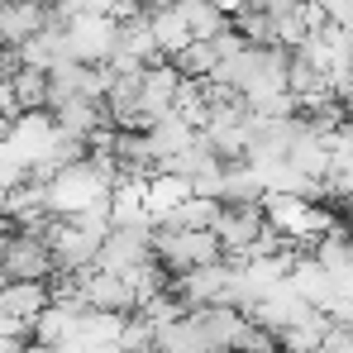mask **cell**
Masks as SVG:
<instances>
[{"label": "cell", "mask_w": 353, "mask_h": 353, "mask_svg": "<svg viewBox=\"0 0 353 353\" xmlns=\"http://www.w3.org/2000/svg\"><path fill=\"white\" fill-rule=\"evenodd\" d=\"M153 253L158 263L168 268V277H181V272H196L205 263H220L225 248L210 230H196V225H176L168 215L153 220Z\"/></svg>", "instance_id": "1"}, {"label": "cell", "mask_w": 353, "mask_h": 353, "mask_svg": "<svg viewBox=\"0 0 353 353\" xmlns=\"http://www.w3.org/2000/svg\"><path fill=\"white\" fill-rule=\"evenodd\" d=\"M205 230L220 239L225 258H253L258 243L268 239V215H263V201H210V220Z\"/></svg>", "instance_id": "2"}, {"label": "cell", "mask_w": 353, "mask_h": 353, "mask_svg": "<svg viewBox=\"0 0 353 353\" xmlns=\"http://www.w3.org/2000/svg\"><path fill=\"white\" fill-rule=\"evenodd\" d=\"M0 272H5V282H53V272H58L53 243L34 230H5L0 234Z\"/></svg>", "instance_id": "3"}, {"label": "cell", "mask_w": 353, "mask_h": 353, "mask_svg": "<svg viewBox=\"0 0 353 353\" xmlns=\"http://www.w3.org/2000/svg\"><path fill=\"white\" fill-rule=\"evenodd\" d=\"M48 24H53V5L48 0H10V5H0V43L5 48H24Z\"/></svg>", "instance_id": "4"}, {"label": "cell", "mask_w": 353, "mask_h": 353, "mask_svg": "<svg viewBox=\"0 0 353 353\" xmlns=\"http://www.w3.org/2000/svg\"><path fill=\"white\" fill-rule=\"evenodd\" d=\"M14 72H19V53H14V48H5V43H0V86H5V81H10V77H14Z\"/></svg>", "instance_id": "5"}, {"label": "cell", "mask_w": 353, "mask_h": 353, "mask_svg": "<svg viewBox=\"0 0 353 353\" xmlns=\"http://www.w3.org/2000/svg\"><path fill=\"white\" fill-rule=\"evenodd\" d=\"M10 134V115H5V105H0V139Z\"/></svg>", "instance_id": "6"}]
</instances>
